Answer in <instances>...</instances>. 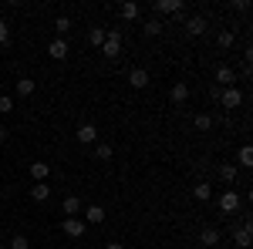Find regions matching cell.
Here are the masks:
<instances>
[{"instance_id": "cell-31", "label": "cell", "mask_w": 253, "mask_h": 249, "mask_svg": "<svg viewBox=\"0 0 253 249\" xmlns=\"http://www.w3.org/2000/svg\"><path fill=\"white\" fill-rule=\"evenodd\" d=\"M0 44H10V24L0 17Z\"/></svg>"}, {"instance_id": "cell-33", "label": "cell", "mask_w": 253, "mask_h": 249, "mask_svg": "<svg viewBox=\"0 0 253 249\" xmlns=\"http://www.w3.org/2000/svg\"><path fill=\"white\" fill-rule=\"evenodd\" d=\"M219 95H223V88H219V84H213V88H210V98H213L216 105H219Z\"/></svg>"}, {"instance_id": "cell-11", "label": "cell", "mask_w": 253, "mask_h": 249, "mask_svg": "<svg viewBox=\"0 0 253 249\" xmlns=\"http://www.w3.org/2000/svg\"><path fill=\"white\" fill-rule=\"evenodd\" d=\"M149 81H152V77H149L145 68H132V71H128V84H132V88H149Z\"/></svg>"}, {"instance_id": "cell-20", "label": "cell", "mask_w": 253, "mask_h": 249, "mask_svg": "<svg viewBox=\"0 0 253 249\" xmlns=\"http://www.w3.org/2000/svg\"><path fill=\"white\" fill-rule=\"evenodd\" d=\"M31 199H34V202H47V199H51L47 182H34V185H31Z\"/></svg>"}, {"instance_id": "cell-21", "label": "cell", "mask_w": 253, "mask_h": 249, "mask_svg": "<svg viewBox=\"0 0 253 249\" xmlns=\"http://www.w3.org/2000/svg\"><path fill=\"white\" fill-rule=\"evenodd\" d=\"M34 91H38V84L31 77H17V98H31Z\"/></svg>"}, {"instance_id": "cell-15", "label": "cell", "mask_w": 253, "mask_h": 249, "mask_svg": "<svg viewBox=\"0 0 253 249\" xmlns=\"http://www.w3.org/2000/svg\"><path fill=\"white\" fill-rule=\"evenodd\" d=\"M233 165H236V169H250V165H253V148H250V145H240Z\"/></svg>"}, {"instance_id": "cell-26", "label": "cell", "mask_w": 253, "mask_h": 249, "mask_svg": "<svg viewBox=\"0 0 253 249\" xmlns=\"http://www.w3.org/2000/svg\"><path fill=\"white\" fill-rule=\"evenodd\" d=\"M95 158L108 162V158H112V145H105V142H95Z\"/></svg>"}, {"instance_id": "cell-25", "label": "cell", "mask_w": 253, "mask_h": 249, "mask_svg": "<svg viewBox=\"0 0 253 249\" xmlns=\"http://www.w3.org/2000/svg\"><path fill=\"white\" fill-rule=\"evenodd\" d=\"M210 195H213V189H210L206 182H199V185L193 189V199H196V202H210Z\"/></svg>"}, {"instance_id": "cell-24", "label": "cell", "mask_w": 253, "mask_h": 249, "mask_svg": "<svg viewBox=\"0 0 253 249\" xmlns=\"http://www.w3.org/2000/svg\"><path fill=\"white\" fill-rule=\"evenodd\" d=\"M193 125L199 128V132H210V128H213V115H206V111H199V115L193 118Z\"/></svg>"}, {"instance_id": "cell-12", "label": "cell", "mask_w": 253, "mask_h": 249, "mask_svg": "<svg viewBox=\"0 0 253 249\" xmlns=\"http://www.w3.org/2000/svg\"><path fill=\"white\" fill-rule=\"evenodd\" d=\"M118 14H122V20H138L142 17V7H138L135 0H125V3L118 7Z\"/></svg>"}, {"instance_id": "cell-3", "label": "cell", "mask_w": 253, "mask_h": 249, "mask_svg": "<svg viewBox=\"0 0 253 249\" xmlns=\"http://www.w3.org/2000/svg\"><path fill=\"white\" fill-rule=\"evenodd\" d=\"M61 229H64V236H68V239H81V236H84V229H88V226H84V222H81V215H68V219H64V222H61Z\"/></svg>"}, {"instance_id": "cell-32", "label": "cell", "mask_w": 253, "mask_h": 249, "mask_svg": "<svg viewBox=\"0 0 253 249\" xmlns=\"http://www.w3.org/2000/svg\"><path fill=\"white\" fill-rule=\"evenodd\" d=\"M230 7H233V10H240V14H247V10H250V3H247V0H233Z\"/></svg>"}, {"instance_id": "cell-4", "label": "cell", "mask_w": 253, "mask_h": 249, "mask_svg": "<svg viewBox=\"0 0 253 249\" xmlns=\"http://www.w3.org/2000/svg\"><path fill=\"white\" fill-rule=\"evenodd\" d=\"M81 222H84V226H101V222H105V209H101V206H84V209H81Z\"/></svg>"}, {"instance_id": "cell-7", "label": "cell", "mask_w": 253, "mask_h": 249, "mask_svg": "<svg viewBox=\"0 0 253 249\" xmlns=\"http://www.w3.org/2000/svg\"><path fill=\"white\" fill-rule=\"evenodd\" d=\"M219 105H223V108H240V105H243V91H240V88H223Z\"/></svg>"}, {"instance_id": "cell-35", "label": "cell", "mask_w": 253, "mask_h": 249, "mask_svg": "<svg viewBox=\"0 0 253 249\" xmlns=\"http://www.w3.org/2000/svg\"><path fill=\"white\" fill-rule=\"evenodd\" d=\"M3 142H7V128L0 125V145H3Z\"/></svg>"}, {"instance_id": "cell-34", "label": "cell", "mask_w": 253, "mask_h": 249, "mask_svg": "<svg viewBox=\"0 0 253 249\" xmlns=\"http://www.w3.org/2000/svg\"><path fill=\"white\" fill-rule=\"evenodd\" d=\"M105 249H125V243H108Z\"/></svg>"}, {"instance_id": "cell-13", "label": "cell", "mask_w": 253, "mask_h": 249, "mask_svg": "<svg viewBox=\"0 0 253 249\" xmlns=\"http://www.w3.org/2000/svg\"><path fill=\"white\" fill-rule=\"evenodd\" d=\"M61 209H64V215H81V209H84V202H81L78 195H64Z\"/></svg>"}, {"instance_id": "cell-29", "label": "cell", "mask_w": 253, "mask_h": 249, "mask_svg": "<svg viewBox=\"0 0 253 249\" xmlns=\"http://www.w3.org/2000/svg\"><path fill=\"white\" fill-rule=\"evenodd\" d=\"M54 31H58L61 37H64V34L71 31V17H54Z\"/></svg>"}, {"instance_id": "cell-6", "label": "cell", "mask_w": 253, "mask_h": 249, "mask_svg": "<svg viewBox=\"0 0 253 249\" xmlns=\"http://www.w3.org/2000/svg\"><path fill=\"white\" fill-rule=\"evenodd\" d=\"M68 54H71V44H68L64 37H58V40H51V44H47V58H54V61H64Z\"/></svg>"}, {"instance_id": "cell-14", "label": "cell", "mask_w": 253, "mask_h": 249, "mask_svg": "<svg viewBox=\"0 0 253 249\" xmlns=\"http://www.w3.org/2000/svg\"><path fill=\"white\" fill-rule=\"evenodd\" d=\"M169 98H172L175 105H186V101H189V84H186V81H179V84H172V91H169Z\"/></svg>"}, {"instance_id": "cell-23", "label": "cell", "mask_w": 253, "mask_h": 249, "mask_svg": "<svg viewBox=\"0 0 253 249\" xmlns=\"http://www.w3.org/2000/svg\"><path fill=\"white\" fill-rule=\"evenodd\" d=\"M142 34H145V37H159V34H162V24H159L156 17L142 20Z\"/></svg>"}, {"instance_id": "cell-8", "label": "cell", "mask_w": 253, "mask_h": 249, "mask_svg": "<svg viewBox=\"0 0 253 249\" xmlns=\"http://www.w3.org/2000/svg\"><path fill=\"white\" fill-rule=\"evenodd\" d=\"M75 138H78L81 145H95V142H98V128L91 125V121H84L78 132H75Z\"/></svg>"}, {"instance_id": "cell-30", "label": "cell", "mask_w": 253, "mask_h": 249, "mask_svg": "<svg viewBox=\"0 0 253 249\" xmlns=\"http://www.w3.org/2000/svg\"><path fill=\"white\" fill-rule=\"evenodd\" d=\"M10 111H14V98L0 95V115H10Z\"/></svg>"}, {"instance_id": "cell-36", "label": "cell", "mask_w": 253, "mask_h": 249, "mask_svg": "<svg viewBox=\"0 0 253 249\" xmlns=\"http://www.w3.org/2000/svg\"><path fill=\"white\" fill-rule=\"evenodd\" d=\"M0 249H7V246H0Z\"/></svg>"}, {"instance_id": "cell-22", "label": "cell", "mask_w": 253, "mask_h": 249, "mask_svg": "<svg viewBox=\"0 0 253 249\" xmlns=\"http://www.w3.org/2000/svg\"><path fill=\"white\" fill-rule=\"evenodd\" d=\"M105 37H108V31H105V27H91V31H88V44H91V47H98V51H101Z\"/></svg>"}, {"instance_id": "cell-1", "label": "cell", "mask_w": 253, "mask_h": 249, "mask_svg": "<svg viewBox=\"0 0 253 249\" xmlns=\"http://www.w3.org/2000/svg\"><path fill=\"white\" fill-rule=\"evenodd\" d=\"M122 47H125V40H122V31H108V37H105V44H101V54L108 61L122 58Z\"/></svg>"}, {"instance_id": "cell-10", "label": "cell", "mask_w": 253, "mask_h": 249, "mask_svg": "<svg viewBox=\"0 0 253 249\" xmlns=\"http://www.w3.org/2000/svg\"><path fill=\"white\" fill-rule=\"evenodd\" d=\"M233 81H236V74H233L230 64H219V68H216V84H219V88H233Z\"/></svg>"}, {"instance_id": "cell-9", "label": "cell", "mask_w": 253, "mask_h": 249, "mask_svg": "<svg viewBox=\"0 0 253 249\" xmlns=\"http://www.w3.org/2000/svg\"><path fill=\"white\" fill-rule=\"evenodd\" d=\"M250 239H253L250 222H243V226H236V229H233V243H236L240 249H250Z\"/></svg>"}, {"instance_id": "cell-19", "label": "cell", "mask_w": 253, "mask_h": 249, "mask_svg": "<svg viewBox=\"0 0 253 249\" xmlns=\"http://www.w3.org/2000/svg\"><path fill=\"white\" fill-rule=\"evenodd\" d=\"M236 175H240V169H236L233 162H223V165H219V178H223L226 185H233V182H236Z\"/></svg>"}, {"instance_id": "cell-28", "label": "cell", "mask_w": 253, "mask_h": 249, "mask_svg": "<svg viewBox=\"0 0 253 249\" xmlns=\"http://www.w3.org/2000/svg\"><path fill=\"white\" fill-rule=\"evenodd\" d=\"M216 44H219L223 51H226V47H233V31H219V34H216Z\"/></svg>"}, {"instance_id": "cell-16", "label": "cell", "mask_w": 253, "mask_h": 249, "mask_svg": "<svg viewBox=\"0 0 253 249\" xmlns=\"http://www.w3.org/2000/svg\"><path fill=\"white\" fill-rule=\"evenodd\" d=\"M47 175H51V165L47 162H31V178L34 182H47Z\"/></svg>"}, {"instance_id": "cell-2", "label": "cell", "mask_w": 253, "mask_h": 249, "mask_svg": "<svg viewBox=\"0 0 253 249\" xmlns=\"http://www.w3.org/2000/svg\"><path fill=\"white\" fill-rule=\"evenodd\" d=\"M240 206H243L240 192L236 189H223V195H219V212H223V215H233V212H240Z\"/></svg>"}, {"instance_id": "cell-17", "label": "cell", "mask_w": 253, "mask_h": 249, "mask_svg": "<svg viewBox=\"0 0 253 249\" xmlns=\"http://www.w3.org/2000/svg\"><path fill=\"white\" fill-rule=\"evenodd\" d=\"M199 243H203L206 249H213L216 243H219V229H216V226H206V229L199 232Z\"/></svg>"}, {"instance_id": "cell-18", "label": "cell", "mask_w": 253, "mask_h": 249, "mask_svg": "<svg viewBox=\"0 0 253 249\" xmlns=\"http://www.w3.org/2000/svg\"><path fill=\"white\" fill-rule=\"evenodd\" d=\"M186 31H189L193 37H203V34H206V17H189L186 20Z\"/></svg>"}, {"instance_id": "cell-5", "label": "cell", "mask_w": 253, "mask_h": 249, "mask_svg": "<svg viewBox=\"0 0 253 249\" xmlns=\"http://www.w3.org/2000/svg\"><path fill=\"white\" fill-rule=\"evenodd\" d=\"M182 7H186L182 0H156V3H152V14H175V17H179Z\"/></svg>"}, {"instance_id": "cell-27", "label": "cell", "mask_w": 253, "mask_h": 249, "mask_svg": "<svg viewBox=\"0 0 253 249\" xmlns=\"http://www.w3.org/2000/svg\"><path fill=\"white\" fill-rule=\"evenodd\" d=\"M7 249H31V239H27V236H14V239H10V243H7Z\"/></svg>"}]
</instances>
